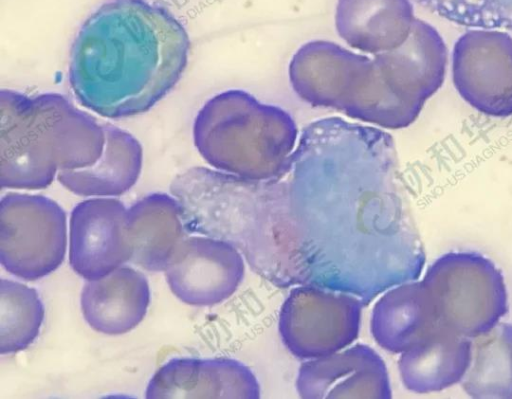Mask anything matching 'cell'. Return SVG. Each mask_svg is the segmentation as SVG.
Wrapping results in <instances>:
<instances>
[{
	"label": "cell",
	"instance_id": "obj_1",
	"mask_svg": "<svg viewBox=\"0 0 512 399\" xmlns=\"http://www.w3.org/2000/svg\"><path fill=\"white\" fill-rule=\"evenodd\" d=\"M182 23L147 0H109L79 29L69 82L82 106L125 118L146 112L176 85L188 62Z\"/></svg>",
	"mask_w": 512,
	"mask_h": 399
},
{
	"label": "cell",
	"instance_id": "obj_2",
	"mask_svg": "<svg viewBox=\"0 0 512 399\" xmlns=\"http://www.w3.org/2000/svg\"><path fill=\"white\" fill-rule=\"evenodd\" d=\"M184 214L192 234L229 242L260 273L297 283L300 264L286 182L209 170L189 188Z\"/></svg>",
	"mask_w": 512,
	"mask_h": 399
},
{
	"label": "cell",
	"instance_id": "obj_3",
	"mask_svg": "<svg viewBox=\"0 0 512 399\" xmlns=\"http://www.w3.org/2000/svg\"><path fill=\"white\" fill-rule=\"evenodd\" d=\"M104 144L103 124L63 95L29 96L11 89L1 90L2 188H46L59 171L94 164L102 155Z\"/></svg>",
	"mask_w": 512,
	"mask_h": 399
},
{
	"label": "cell",
	"instance_id": "obj_4",
	"mask_svg": "<svg viewBox=\"0 0 512 399\" xmlns=\"http://www.w3.org/2000/svg\"><path fill=\"white\" fill-rule=\"evenodd\" d=\"M297 138L290 113L240 89L211 97L193 123L194 144L202 158L214 169L249 180L285 176Z\"/></svg>",
	"mask_w": 512,
	"mask_h": 399
},
{
	"label": "cell",
	"instance_id": "obj_5",
	"mask_svg": "<svg viewBox=\"0 0 512 399\" xmlns=\"http://www.w3.org/2000/svg\"><path fill=\"white\" fill-rule=\"evenodd\" d=\"M288 75L296 95L312 106L333 108L388 129L416 120L389 90L374 59L337 43L303 44L290 60Z\"/></svg>",
	"mask_w": 512,
	"mask_h": 399
},
{
	"label": "cell",
	"instance_id": "obj_6",
	"mask_svg": "<svg viewBox=\"0 0 512 399\" xmlns=\"http://www.w3.org/2000/svg\"><path fill=\"white\" fill-rule=\"evenodd\" d=\"M439 323L458 335L475 338L500 322L508 311L504 277L476 252H449L436 259L422 280Z\"/></svg>",
	"mask_w": 512,
	"mask_h": 399
},
{
	"label": "cell",
	"instance_id": "obj_7",
	"mask_svg": "<svg viewBox=\"0 0 512 399\" xmlns=\"http://www.w3.org/2000/svg\"><path fill=\"white\" fill-rule=\"evenodd\" d=\"M66 246V214L57 202L15 192L1 198L0 261L10 274L41 279L62 264Z\"/></svg>",
	"mask_w": 512,
	"mask_h": 399
},
{
	"label": "cell",
	"instance_id": "obj_8",
	"mask_svg": "<svg viewBox=\"0 0 512 399\" xmlns=\"http://www.w3.org/2000/svg\"><path fill=\"white\" fill-rule=\"evenodd\" d=\"M362 307L356 296L302 284L281 306V340L292 355L304 360L340 351L358 337Z\"/></svg>",
	"mask_w": 512,
	"mask_h": 399
},
{
	"label": "cell",
	"instance_id": "obj_9",
	"mask_svg": "<svg viewBox=\"0 0 512 399\" xmlns=\"http://www.w3.org/2000/svg\"><path fill=\"white\" fill-rule=\"evenodd\" d=\"M453 82L459 95L492 117L512 115V37L497 30H469L452 54Z\"/></svg>",
	"mask_w": 512,
	"mask_h": 399
},
{
	"label": "cell",
	"instance_id": "obj_10",
	"mask_svg": "<svg viewBox=\"0 0 512 399\" xmlns=\"http://www.w3.org/2000/svg\"><path fill=\"white\" fill-rule=\"evenodd\" d=\"M164 272L171 292L180 301L207 307L235 293L244 278L245 263L242 253L229 242L188 236Z\"/></svg>",
	"mask_w": 512,
	"mask_h": 399
},
{
	"label": "cell",
	"instance_id": "obj_11",
	"mask_svg": "<svg viewBox=\"0 0 512 399\" xmlns=\"http://www.w3.org/2000/svg\"><path fill=\"white\" fill-rule=\"evenodd\" d=\"M125 205L112 197H94L72 210L69 263L86 281L99 279L126 262L132 251L126 232Z\"/></svg>",
	"mask_w": 512,
	"mask_h": 399
},
{
	"label": "cell",
	"instance_id": "obj_12",
	"mask_svg": "<svg viewBox=\"0 0 512 399\" xmlns=\"http://www.w3.org/2000/svg\"><path fill=\"white\" fill-rule=\"evenodd\" d=\"M298 395L304 399H389V373L382 357L370 346L348 349L310 359L298 370Z\"/></svg>",
	"mask_w": 512,
	"mask_h": 399
},
{
	"label": "cell",
	"instance_id": "obj_13",
	"mask_svg": "<svg viewBox=\"0 0 512 399\" xmlns=\"http://www.w3.org/2000/svg\"><path fill=\"white\" fill-rule=\"evenodd\" d=\"M374 60L389 90L417 118L443 84L447 48L432 25L416 18L405 42Z\"/></svg>",
	"mask_w": 512,
	"mask_h": 399
},
{
	"label": "cell",
	"instance_id": "obj_14",
	"mask_svg": "<svg viewBox=\"0 0 512 399\" xmlns=\"http://www.w3.org/2000/svg\"><path fill=\"white\" fill-rule=\"evenodd\" d=\"M260 384L244 363L227 357H175L150 378L148 399H258Z\"/></svg>",
	"mask_w": 512,
	"mask_h": 399
},
{
	"label": "cell",
	"instance_id": "obj_15",
	"mask_svg": "<svg viewBox=\"0 0 512 399\" xmlns=\"http://www.w3.org/2000/svg\"><path fill=\"white\" fill-rule=\"evenodd\" d=\"M150 303L146 276L128 266L83 285L80 307L86 323L106 335H121L143 320Z\"/></svg>",
	"mask_w": 512,
	"mask_h": 399
},
{
	"label": "cell",
	"instance_id": "obj_16",
	"mask_svg": "<svg viewBox=\"0 0 512 399\" xmlns=\"http://www.w3.org/2000/svg\"><path fill=\"white\" fill-rule=\"evenodd\" d=\"M126 232L130 262L150 272L165 271L189 235L178 201L166 193H151L133 203L127 209Z\"/></svg>",
	"mask_w": 512,
	"mask_h": 399
},
{
	"label": "cell",
	"instance_id": "obj_17",
	"mask_svg": "<svg viewBox=\"0 0 512 399\" xmlns=\"http://www.w3.org/2000/svg\"><path fill=\"white\" fill-rule=\"evenodd\" d=\"M415 19L410 0H337L335 10L338 35L374 55L403 44Z\"/></svg>",
	"mask_w": 512,
	"mask_h": 399
},
{
	"label": "cell",
	"instance_id": "obj_18",
	"mask_svg": "<svg viewBox=\"0 0 512 399\" xmlns=\"http://www.w3.org/2000/svg\"><path fill=\"white\" fill-rule=\"evenodd\" d=\"M470 338L439 324L427 337L401 353L398 369L409 391L425 394L460 382L471 361Z\"/></svg>",
	"mask_w": 512,
	"mask_h": 399
},
{
	"label": "cell",
	"instance_id": "obj_19",
	"mask_svg": "<svg viewBox=\"0 0 512 399\" xmlns=\"http://www.w3.org/2000/svg\"><path fill=\"white\" fill-rule=\"evenodd\" d=\"M439 320L422 281L399 284L375 303L371 315L374 340L391 353H403L425 337Z\"/></svg>",
	"mask_w": 512,
	"mask_h": 399
},
{
	"label": "cell",
	"instance_id": "obj_20",
	"mask_svg": "<svg viewBox=\"0 0 512 399\" xmlns=\"http://www.w3.org/2000/svg\"><path fill=\"white\" fill-rule=\"evenodd\" d=\"M105 144L102 155L92 165L61 170L58 181L80 196L112 197L127 192L138 180L143 160L142 146L129 132L103 124Z\"/></svg>",
	"mask_w": 512,
	"mask_h": 399
},
{
	"label": "cell",
	"instance_id": "obj_21",
	"mask_svg": "<svg viewBox=\"0 0 512 399\" xmlns=\"http://www.w3.org/2000/svg\"><path fill=\"white\" fill-rule=\"evenodd\" d=\"M470 365L461 380L472 398H512V324L499 322L473 338Z\"/></svg>",
	"mask_w": 512,
	"mask_h": 399
},
{
	"label": "cell",
	"instance_id": "obj_22",
	"mask_svg": "<svg viewBox=\"0 0 512 399\" xmlns=\"http://www.w3.org/2000/svg\"><path fill=\"white\" fill-rule=\"evenodd\" d=\"M45 310L39 293L18 281H0V353L20 352L37 338Z\"/></svg>",
	"mask_w": 512,
	"mask_h": 399
},
{
	"label": "cell",
	"instance_id": "obj_23",
	"mask_svg": "<svg viewBox=\"0 0 512 399\" xmlns=\"http://www.w3.org/2000/svg\"><path fill=\"white\" fill-rule=\"evenodd\" d=\"M455 24L481 29H512V0H415Z\"/></svg>",
	"mask_w": 512,
	"mask_h": 399
}]
</instances>
